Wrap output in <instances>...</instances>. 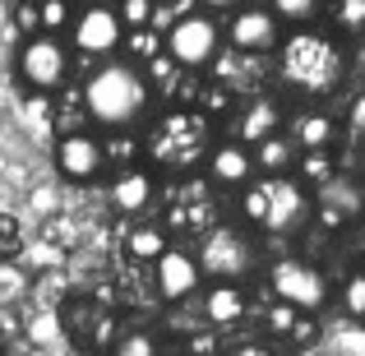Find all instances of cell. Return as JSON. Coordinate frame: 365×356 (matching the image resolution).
I'll return each mask as SVG.
<instances>
[{
	"instance_id": "1",
	"label": "cell",
	"mask_w": 365,
	"mask_h": 356,
	"mask_svg": "<svg viewBox=\"0 0 365 356\" xmlns=\"http://www.w3.org/2000/svg\"><path fill=\"white\" fill-rule=\"evenodd\" d=\"M153 88L143 83V70L130 61H102L83 79V116L102 130H130L148 111Z\"/></svg>"
},
{
	"instance_id": "2",
	"label": "cell",
	"mask_w": 365,
	"mask_h": 356,
	"mask_svg": "<svg viewBox=\"0 0 365 356\" xmlns=\"http://www.w3.org/2000/svg\"><path fill=\"white\" fill-rule=\"evenodd\" d=\"M277 74L296 93H333L342 83V74H347V56H342V46L329 33L301 28L277 51Z\"/></svg>"
},
{
	"instance_id": "3",
	"label": "cell",
	"mask_w": 365,
	"mask_h": 356,
	"mask_svg": "<svg viewBox=\"0 0 365 356\" xmlns=\"http://www.w3.org/2000/svg\"><path fill=\"white\" fill-rule=\"evenodd\" d=\"M241 213L259 232H301L314 213V195L296 176H255L241 195Z\"/></svg>"
},
{
	"instance_id": "4",
	"label": "cell",
	"mask_w": 365,
	"mask_h": 356,
	"mask_svg": "<svg viewBox=\"0 0 365 356\" xmlns=\"http://www.w3.org/2000/svg\"><path fill=\"white\" fill-rule=\"evenodd\" d=\"M268 292H273V301L292 305V310L314 315V310L329 305L333 287H329V278H324V268H314L310 259L287 255V259H273V264H268Z\"/></svg>"
},
{
	"instance_id": "5",
	"label": "cell",
	"mask_w": 365,
	"mask_h": 356,
	"mask_svg": "<svg viewBox=\"0 0 365 356\" xmlns=\"http://www.w3.org/2000/svg\"><path fill=\"white\" fill-rule=\"evenodd\" d=\"M195 259L208 283H241L255 273L259 250L241 227H213V232H204V245L195 250Z\"/></svg>"
},
{
	"instance_id": "6",
	"label": "cell",
	"mask_w": 365,
	"mask_h": 356,
	"mask_svg": "<svg viewBox=\"0 0 365 356\" xmlns=\"http://www.w3.org/2000/svg\"><path fill=\"white\" fill-rule=\"evenodd\" d=\"M162 51L180 65V70H204V65L217 61L222 51V28H217L213 14H185L162 33Z\"/></svg>"
},
{
	"instance_id": "7",
	"label": "cell",
	"mask_w": 365,
	"mask_h": 356,
	"mask_svg": "<svg viewBox=\"0 0 365 356\" xmlns=\"http://www.w3.org/2000/svg\"><path fill=\"white\" fill-rule=\"evenodd\" d=\"M70 65H74V56H70V46H65L61 37H24L14 70L33 93H56V88H65V79H70Z\"/></svg>"
},
{
	"instance_id": "8",
	"label": "cell",
	"mask_w": 365,
	"mask_h": 356,
	"mask_svg": "<svg viewBox=\"0 0 365 356\" xmlns=\"http://www.w3.org/2000/svg\"><path fill=\"white\" fill-rule=\"evenodd\" d=\"M70 46L79 56H93V61H111V56L125 46V24L116 14V5H83L70 24Z\"/></svg>"
},
{
	"instance_id": "9",
	"label": "cell",
	"mask_w": 365,
	"mask_h": 356,
	"mask_svg": "<svg viewBox=\"0 0 365 356\" xmlns=\"http://www.w3.org/2000/svg\"><path fill=\"white\" fill-rule=\"evenodd\" d=\"M51 162H56V171H61L65 180H74V185H93V180L107 171V148H102L98 134L74 130V134H61V139H56Z\"/></svg>"
},
{
	"instance_id": "10",
	"label": "cell",
	"mask_w": 365,
	"mask_h": 356,
	"mask_svg": "<svg viewBox=\"0 0 365 356\" xmlns=\"http://www.w3.org/2000/svg\"><path fill=\"white\" fill-rule=\"evenodd\" d=\"M153 287H158V296H162V301H171V305L199 296V287H204V268H199L195 250L171 245L167 255L153 264Z\"/></svg>"
},
{
	"instance_id": "11",
	"label": "cell",
	"mask_w": 365,
	"mask_h": 356,
	"mask_svg": "<svg viewBox=\"0 0 365 356\" xmlns=\"http://www.w3.org/2000/svg\"><path fill=\"white\" fill-rule=\"evenodd\" d=\"M227 42H232V51H277L282 46V24L273 19V9L268 5H250V9H236L232 24H227Z\"/></svg>"
},
{
	"instance_id": "12",
	"label": "cell",
	"mask_w": 365,
	"mask_h": 356,
	"mask_svg": "<svg viewBox=\"0 0 365 356\" xmlns=\"http://www.w3.org/2000/svg\"><path fill=\"white\" fill-rule=\"evenodd\" d=\"M314 213H319L324 227H347L365 213V190L361 180H347V176H333L314 190Z\"/></svg>"
},
{
	"instance_id": "13",
	"label": "cell",
	"mask_w": 365,
	"mask_h": 356,
	"mask_svg": "<svg viewBox=\"0 0 365 356\" xmlns=\"http://www.w3.org/2000/svg\"><path fill=\"white\" fill-rule=\"evenodd\" d=\"M153 153H158L162 162H171V167L195 162L199 158V121L185 116V111L167 116V121L158 125V134H153Z\"/></svg>"
},
{
	"instance_id": "14",
	"label": "cell",
	"mask_w": 365,
	"mask_h": 356,
	"mask_svg": "<svg viewBox=\"0 0 365 356\" xmlns=\"http://www.w3.org/2000/svg\"><path fill=\"white\" fill-rule=\"evenodd\" d=\"M255 153L245 148L241 139H227L217 143V148H208V180L222 190H245L250 180H255Z\"/></svg>"
},
{
	"instance_id": "15",
	"label": "cell",
	"mask_w": 365,
	"mask_h": 356,
	"mask_svg": "<svg viewBox=\"0 0 365 356\" xmlns=\"http://www.w3.org/2000/svg\"><path fill=\"white\" fill-rule=\"evenodd\" d=\"M107 195H111V208H116V213L139 218L143 208L158 199V180H153V171H148V167H139V162H134V167H120V176L111 180Z\"/></svg>"
},
{
	"instance_id": "16",
	"label": "cell",
	"mask_w": 365,
	"mask_h": 356,
	"mask_svg": "<svg viewBox=\"0 0 365 356\" xmlns=\"http://www.w3.org/2000/svg\"><path fill=\"white\" fill-rule=\"evenodd\" d=\"M250 310V296L241 283H213L204 292V320L217 324V329H227V324H241Z\"/></svg>"
},
{
	"instance_id": "17",
	"label": "cell",
	"mask_w": 365,
	"mask_h": 356,
	"mask_svg": "<svg viewBox=\"0 0 365 356\" xmlns=\"http://www.w3.org/2000/svg\"><path fill=\"white\" fill-rule=\"evenodd\" d=\"M333 139H338V121L329 111H301L292 125V143L296 153H329Z\"/></svg>"
},
{
	"instance_id": "18",
	"label": "cell",
	"mask_w": 365,
	"mask_h": 356,
	"mask_svg": "<svg viewBox=\"0 0 365 356\" xmlns=\"http://www.w3.org/2000/svg\"><path fill=\"white\" fill-rule=\"evenodd\" d=\"M277 125H282V107H277L273 98H255V102H250V107L241 111L236 130H241V143H245V148H255V143L273 139Z\"/></svg>"
},
{
	"instance_id": "19",
	"label": "cell",
	"mask_w": 365,
	"mask_h": 356,
	"mask_svg": "<svg viewBox=\"0 0 365 356\" xmlns=\"http://www.w3.org/2000/svg\"><path fill=\"white\" fill-rule=\"evenodd\" d=\"M255 171H264V176H287V171L296 167V143H292V134H273V139H264V143H255Z\"/></svg>"
},
{
	"instance_id": "20",
	"label": "cell",
	"mask_w": 365,
	"mask_h": 356,
	"mask_svg": "<svg viewBox=\"0 0 365 356\" xmlns=\"http://www.w3.org/2000/svg\"><path fill=\"white\" fill-rule=\"evenodd\" d=\"M125 250H130V259H139V264H158V259L171 250V240H167V232H162V227L139 223L130 236H125Z\"/></svg>"
},
{
	"instance_id": "21",
	"label": "cell",
	"mask_w": 365,
	"mask_h": 356,
	"mask_svg": "<svg viewBox=\"0 0 365 356\" xmlns=\"http://www.w3.org/2000/svg\"><path fill=\"white\" fill-rule=\"evenodd\" d=\"M268 333H277V338H310V315L273 301L268 305Z\"/></svg>"
},
{
	"instance_id": "22",
	"label": "cell",
	"mask_w": 365,
	"mask_h": 356,
	"mask_svg": "<svg viewBox=\"0 0 365 356\" xmlns=\"http://www.w3.org/2000/svg\"><path fill=\"white\" fill-rule=\"evenodd\" d=\"M296 171H301L296 180H301L305 190H310V185L319 190L324 180H333V176H338V171H333V158H329V153H301V158H296Z\"/></svg>"
},
{
	"instance_id": "23",
	"label": "cell",
	"mask_w": 365,
	"mask_h": 356,
	"mask_svg": "<svg viewBox=\"0 0 365 356\" xmlns=\"http://www.w3.org/2000/svg\"><path fill=\"white\" fill-rule=\"evenodd\" d=\"M37 14H42V37H61L74 24L70 0H37Z\"/></svg>"
},
{
	"instance_id": "24",
	"label": "cell",
	"mask_w": 365,
	"mask_h": 356,
	"mask_svg": "<svg viewBox=\"0 0 365 356\" xmlns=\"http://www.w3.org/2000/svg\"><path fill=\"white\" fill-rule=\"evenodd\" d=\"M125 51H130V65H148L153 56H162V33H158V28L125 33Z\"/></svg>"
},
{
	"instance_id": "25",
	"label": "cell",
	"mask_w": 365,
	"mask_h": 356,
	"mask_svg": "<svg viewBox=\"0 0 365 356\" xmlns=\"http://www.w3.org/2000/svg\"><path fill=\"white\" fill-rule=\"evenodd\" d=\"M111 356H158V338L148 329H125L116 342H111Z\"/></svg>"
},
{
	"instance_id": "26",
	"label": "cell",
	"mask_w": 365,
	"mask_h": 356,
	"mask_svg": "<svg viewBox=\"0 0 365 356\" xmlns=\"http://www.w3.org/2000/svg\"><path fill=\"white\" fill-rule=\"evenodd\" d=\"M125 33H139V28H153V14H158V0H120L116 5Z\"/></svg>"
},
{
	"instance_id": "27",
	"label": "cell",
	"mask_w": 365,
	"mask_h": 356,
	"mask_svg": "<svg viewBox=\"0 0 365 356\" xmlns=\"http://www.w3.org/2000/svg\"><path fill=\"white\" fill-rule=\"evenodd\" d=\"M277 24H310L319 14V0H268Z\"/></svg>"
},
{
	"instance_id": "28",
	"label": "cell",
	"mask_w": 365,
	"mask_h": 356,
	"mask_svg": "<svg viewBox=\"0 0 365 356\" xmlns=\"http://www.w3.org/2000/svg\"><path fill=\"white\" fill-rule=\"evenodd\" d=\"M338 301H342V310H347L351 320H365V268H356V273H347V283H342Z\"/></svg>"
},
{
	"instance_id": "29",
	"label": "cell",
	"mask_w": 365,
	"mask_h": 356,
	"mask_svg": "<svg viewBox=\"0 0 365 356\" xmlns=\"http://www.w3.org/2000/svg\"><path fill=\"white\" fill-rule=\"evenodd\" d=\"M333 24L342 33H361L365 28V0H333Z\"/></svg>"
},
{
	"instance_id": "30",
	"label": "cell",
	"mask_w": 365,
	"mask_h": 356,
	"mask_svg": "<svg viewBox=\"0 0 365 356\" xmlns=\"http://www.w3.org/2000/svg\"><path fill=\"white\" fill-rule=\"evenodd\" d=\"M143 70H148V74H143V83H148V88H153V83H158V88H167V83H176V79H180V74H176L180 65L171 61L167 51H162V56H153V61L143 65Z\"/></svg>"
},
{
	"instance_id": "31",
	"label": "cell",
	"mask_w": 365,
	"mask_h": 356,
	"mask_svg": "<svg viewBox=\"0 0 365 356\" xmlns=\"http://www.w3.org/2000/svg\"><path fill=\"white\" fill-rule=\"evenodd\" d=\"M14 28L24 37H42V14H37V0H19V5H14Z\"/></svg>"
},
{
	"instance_id": "32",
	"label": "cell",
	"mask_w": 365,
	"mask_h": 356,
	"mask_svg": "<svg viewBox=\"0 0 365 356\" xmlns=\"http://www.w3.org/2000/svg\"><path fill=\"white\" fill-rule=\"evenodd\" d=\"M347 130L356 134V139H365V93H356L347 107Z\"/></svg>"
},
{
	"instance_id": "33",
	"label": "cell",
	"mask_w": 365,
	"mask_h": 356,
	"mask_svg": "<svg viewBox=\"0 0 365 356\" xmlns=\"http://www.w3.org/2000/svg\"><path fill=\"white\" fill-rule=\"evenodd\" d=\"M232 356H287V352L273 347V342H245V347H236Z\"/></svg>"
},
{
	"instance_id": "34",
	"label": "cell",
	"mask_w": 365,
	"mask_h": 356,
	"mask_svg": "<svg viewBox=\"0 0 365 356\" xmlns=\"http://www.w3.org/2000/svg\"><path fill=\"white\" fill-rule=\"evenodd\" d=\"M204 9H213V14H236L241 9V0H199Z\"/></svg>"
},
{
	"instance_id": "35",
	"label": "cell",
	"mask_w": 365,
	"mask_h": 356,
	"mask_svg": "<svg viewBox=\"0 0 365 356\" xmlns=\"http://www.w3.org/2000/svg\"><path fill=\"white\" fill-rule=\"evenodd\" d=\"M88 5H93V0H88Z\"/></svg>"
}]
</instances>
